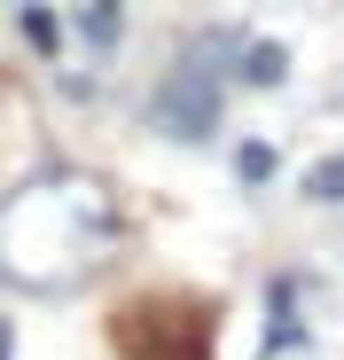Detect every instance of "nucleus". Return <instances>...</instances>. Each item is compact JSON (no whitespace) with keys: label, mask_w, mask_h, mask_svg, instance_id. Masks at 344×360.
Masks as SVG:
<instances>
[{"label":"nucleus","mask_w":344,"mask_h":360,"mask_svg":"<svg viewBox=\"0 0 344 360\" xmlns=\"http://www.w3.org/2000/svg\"><path fill=\"white\" fill-rule=\"evenodd\" d=\"M118 251V204L94 172H47L0 204V282L79 290Z\"/></svg>","instance_id":"nucleus-1"},{"label":"nucleus","mask_w":344,"mask_h":360,"mask_svg":"<svg viewBox=\"0 0 344 360\" xmlns=\"http://www.w3.org/2000/svg\"><path fill=\"white\" fill-rule=\"evenodd\" d=\"M235 63H243V39H235V32H204V39H188L180 63H172L164 86H157V126H164L172 141H211V126H219V94H227V79H235Z\"/></svg>","instance_id":"nucleus-2"},{"label":"nucleus","mask_w":344,"mask_h":360,"mask_svg":"<svg viewBox=\"0 0 344 360\" xmlns=\"http://www.w3.org/2000/svg\"><path fill=\"white\" fill-rule=\"evenodd\" d=\"M235 79L243 86H282V79H290V47H282V39H243Z\"/></svg>","instance_id":"nucleus-3"},{"label":"nucleus","mask_w":344,"mask_h":360,"mask_svg":"<svg viewBox=\"0 0 344 360\" xmlns=\"http://www.w3.org/2000/svg\"><path fill=\"white\" fill-rule=\"evenodd\" d=\"M79 16H86V39H94V47H118V32H126V16H118V0H86Z\"/></svg>","instance_id":"nucleus-4"},{"label":"nucleus","mask_w":344,"mask_h":360,"mask_svg":"<svg viewBox=\"0 0 344 360\" xmlns=\"http://www.w3.org/2000/svg\"><path fill=\"white\" fill-rule=\"evenodd\" d=\"M305 196H313V204H344V157H321V165L305 172Z\"/></svg>","instance_id":"nucleus-5"},{"label":"nucleus","mask_w":344,"mask_h":360,"mask_svg":"<svg viewBox=\"0 0 344 360\" xmlns=\"http://www.w3.org/2000/svg\"><path fill=\"white\" fill-rule=\"evenodd\" d=\"M24 32H32V47H39V55H55V47H63V32H55V16L39 8V0H24Z\"/></svg>","instance_id":"nucleus-6"},{"label":"nucleus","mask_w":344,"mask_h":360,"mask_svg":"<svg viewBox=\"0 0 344 360\" xmlns=\"http://www.w3.org/2000/svg\"><path fill=\"white\" fill-rule=\"evenodd\" d=\"M235 172H243V180H266V172H274V149H266V141H243V149H235Z\"/></svg>","instance_id":"nucleus-7"},{"label":"nucleus","mask_w":344,"mask_h":360,"mask_svg":"<svg viewBox=\"0 0 344 360\" xmlns=\"http://www.w3.org/2000/svg\"><path fill=\"white\" fill-rule=\"evenodd\" d=\"M0 360H8V329H0Z\"/></svg>","instance_id":"nucleus-8"},{"label":"nucleus","mask_w":344,"mask_h":360,"mask_svg":"<svg viewBox=\"0 0 344 360\" xmlns=\"http://www.w3.org/2000/svg\"><path fill=\"white\" fill-rule=\"evenodd\" d=\"M16 8H24V0H16Z\"/></svg>","instance_id":"nucleus-9"}]
</instances>
